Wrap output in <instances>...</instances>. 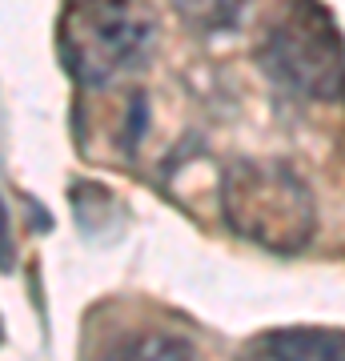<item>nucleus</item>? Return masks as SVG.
<instances>
[{"label": "nucleus", "mask_w": 345, "mask_h": 361, "mask_svg": "<svg viewBox=\"0 0 345 361\" xmlns=\"http://www.w3.org/2000/svg\"><path fill=\"white\" fill-rule=\"evenodd\" d=\"M221 205L229 229L269 253H297L317 229L313 193L285 161H237Z\"/></svg>", "instance_id": "obj_1"}, {"label": "nucleus", "mask_w": 345, "mask_h": 361, "mask_svg": "<svg viewBox=\"0 0 345 361\" xmlns=\"http://www.w3.org/2000/svg\"><path fill=\"white\" fill-rule=\"evenodd\" d=\"M261 65L313 101L345 97V40L321 0H289L261 40Z\"/></svg>", "instance_id": "obj_2"}, {"label": "nucleus", "mask_w": 345, "mask_h": 361, "mask_svg": "<svg viewBox=\"0 0 345 361\" xmlns=\"http://www.w3.org/2000/svg\"><path fill=\"white\" fill-rule=\"evenodd\" d=\"M149 40L153 8L145 0H73L61 25L64 65L89 85L133 65Z\"/></svg>", "instance_id": "obj_3"}, {"label": "nucleus", "mask_w": 345, "mask_h": 361, "mask_svg": "<svg viewBox=\"0 0 345 361\" xmlns=\"http://www.w3.org/2000/svg\"><path fill=\"white\" fill-rule=\"evenodd\" d=\"M253 353H265V357H301V361H345V334L341 329H313V325H301V329H277V334L257 337Z\"/></svg>", "instance_id": "obj_4"}, {"label": "nucleus", "mask_w": 345, "mask_h": 361, "mask_svg": "<svg viewBox=\"0 0 345 361\" xmlns=\"http://www.w3.org/2000/svg\"><path fill=\"white\" fill-rule=\"evenodd\" d=\"M8 217H4V205H0V269H13V245H8Z\"/></svg>", "instance_id": "obj_5"}]
</instances>
